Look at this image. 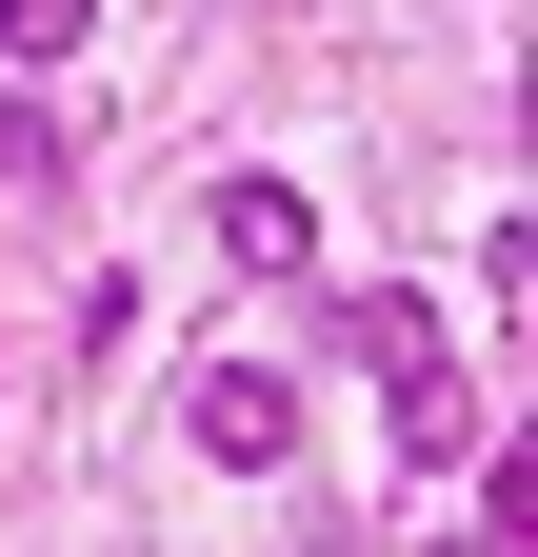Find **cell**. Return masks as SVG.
<instances>
[{
  "label": "cell",
  "instance_id": "cell-1",
  "mask_svg": "<svg viewBox=\"0 0 538 557\" xmlns=\"http://www.w3.org/2000/svg\"><path fill=\"white\" fill-rule=\"evenodd\" d=\"M180 418H199V458H240V478H280V458H299V379H280V359H220Z\"/></svg>",
  "mask_w": 538,
  "mask_h": 557
},
{
  "label": "cell",
  "instance_id": "cell-2",
  "mask_svg": "<svg viewBox=\"0 0 538 557\" xmlns=\"http://www.w3.org/2000/svg\"><path fill=\"white\" fill-rule=\"evenodd\" d=\"M220 259H240V278H299V259H319L299 180H220Z\"/></svg>",
  "mask_w": 538,
  "mask_h": 557
},
{
  "label": "cell",
  "instance_id": "cell-3",
  "mask_svg": "<svg viewBox=\"0 0 538 557\" xmlns=\"http://www.w3.org/2000/svg\"><path fill=\"white\" fill-rule=\"evenodd\" d=\"M340 359H379V379H419V359H439V319H419V299H340Z\"/></svg>",
  "mask_w": 538,
  "mask_h": 557
},
{
  "label": "cell",
  "instance_id": "cell-4",
  "mask_svg": "<svg viewBox=\"0 0 538 557\" xmlns=\"http://www.w3.org/2000/svg\"><path fill=\"white\" fill-rule=\"evenodd\" d=\"M81 21L100 0H0V60H81Z\"/></svg>",
  "mask_w": 538,
  "mask_h": 557
},
{
  "label": "cell",
  "instance_id": "cell-5",
  "mask_svg": "<svg viewBox=\"0 0 538 557\" xmlns=\"http://www.w3.org/2000/svg\"><path fill=\"white\" fill-rule=\"evenodd\" d=\"M439 557H518V518H479V537H439Z\"/></svg>",
  "mask_w": 538,
  "mask_h": 557
}]
</instances>
